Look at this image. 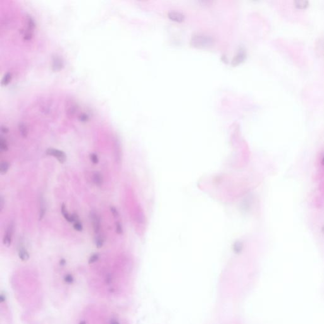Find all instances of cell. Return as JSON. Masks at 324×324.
Returning <instances> with one entry per match:
<instances>
[{"label": "cell", "instance_id": "obj_28", "mask_svg": "<svg viewBox=\"0 0 324 324\" xmlns=\"http://www.w3.org/2000/svg\"><path fill=\"white\" fill-rule=\"evenodd\" d=\"M65 264H66V260H65V259H61L60 261V265H61V266L63 267V266H64V265H65Z\"/></svg>", "mask_w": 324, "mask_h": 324}, {"label": "cell", "instance_id": "obj_3", "mask_svg": "<svg viewBox=\"0 0 324 324\" xmlns=\"http://www.w3.org/2000/svg\"><path fill=\"white\" fill-rule=\"evenodd\" d=\"M13 233V225L11 224L9 225L8 227L7 228L6 234L3 238V243L6 246H9L12 241V237Z\"/></svg>", "mask_w": 324, "mask_h": 324}, {"label": "cell", "instance_id": "obj_27", "mask_svg": "<svg viewBox=\"0 0 324 324\" xmlns=\"http://www.w3.org/2000/svg\"><path fill=\"white\" fill-rule=\"evenodd\" d=\"M110 324H120V323L118 320L115 319H111L110 322Z\"/></svg>", "mask_w": 324, "mask_h": 324}, {"label": "cell", "instance_id": "obj_24", "mask_svg": "<svg viewBox=\"0 0 324 324\" xmlns=\"http://www.w3.org/2000/svg\"><path fill=\"white\" fill-rule=\"evenodd\" d=\"M116 232H117L118 234H121L122 232V225L119 222L116 223Z\"/></svg>", "mask_w": 324, "mask_h": 324}, {"label": "cell", "instance_id": "obj_20", "mask_svg": "<svg viewBox=\"0 0 324 324\" xmlns=\"http://www.w3.org/2000/svg\"><path fill=\"white\" fill-rule=\"evenodd\" d=\"M98 258H99V255H98V254H93V255L89 258V264H91V263H95L96 261H98Z\"/></svg>", "mask_w": 324, "mask_h": 324}, {"label": "cell", "instance_id": "obj_29", "mask_svg": "<svg viewBox=\"0 0 324 324\" xmlns=\"http://www.w3.org/2000/svg\"><path fill=\"white\" fill-rule=\"evenodd\" d=\"M111 281V277H110V275L107 276V278H106V282H107V283H110Z\"/></svg>", "mask_w": 324, "mask_h": 324}, {"label": "cell", "instance_id": "obj_1", "mask_svg": "<svg viewBox=\"0 0 324 324\" xmlns=\"http://www.w3.org/2000/svg\"><path fill=\"white\" fill-rule=\"evenodd\" d=\"M212 38L204 34H196L191 39L192 45L198 48H205L206 46L212 45Z\"/></svg>", "mask_w": 324, "mask_h": 324}, {"label": "cell", "instance_id": "obj_26", "mask_svg": "<svg viewBox=\"0 0 324 324\" xmlns=\"http://www.w3.org/2000/svg\"><path fill=\"white\" fill-rule=\"evenodd\" d=\"M1 131H2V132H3V133H5V134H6V133H7V132H8V129L7 128V127H6L2 126V127H1Z\"/></svg>", "mask_w": 324, "mask_h": 324}, {"label": "cell", "instance_id": "obj_6", "mask_svg": "<svg viewBox=\"0 0 324 324\" xmlns=\"http://www.w3.org/2000/svg\"><path fill=\"white\" fill-rule=\"evenodd\" d=\"M294 6L298 9H304L309 5V2L305 0H296L294 1Z\"/></svg>", "mask_w": 324, "mask_h": 324}, {"label": "cell", "instance_id": "obj_4", "mask_svg": "<svg viewBox=\"0 0 324 324\" xmlns=\"http://www.w3.org/2000/svg\"><path fill=\"white\" fill-rule=\"evenodd\" d=\"M168 16L171 20L176 22H182L184 19V15L179 12H176V11H172V12H170L168 13Z\"/></svg>", "mask_w": 324, "mask_h": 324}, {"label": "cell", "instance_id": "obj_16", "mask_svg": "<svg viewBox=\"0 0 324 324\" xmlns=\"http://www.w3.org/2000/svg\"><path fill=\"white\" fill-rule=\"evenodd\" d=\"M8 167H9V164L7 162H4L1 163V167H0V172H1V174L6 173L8 170Z\"/></svg>", "mask_w": 324, "mask_h": 324}, {"label": "cell", "instance_id": "obj_19", "mask_svg": "<svg viewBox=\"0 0 324 324\" xmlns=\"http://www.w3.org/2000/svg\"><path fill=\"white\" fill-rule=\"evenodd\" d=\"M89 116L86 114H85V113H83V114H81L79 116V121H81L82 122H86L89 121Z\"/></svg>", "mask_w": 324, "mask_h": 324}, {"label": "cell", "instance_id": "obj_10", "mask_svg": "<svg viewBox=\"0 0 324 324\" xmlns=\"http://www.w3.org/2000/svg\"><path fill=\"white\" fill-rule=\"evenodd\" d=\"M19 130L20 133V135L23 137H27L28 134V129L27 127L25 125L24 123H20L19 125Z\"/></svg>", "mask_w": 324, "mask_h": 324}, {"label": "cell", "instance_id": "obj_17", "mask_svg": "<svg viewBox=\"0 0 324 324\" xmlns=\"http://www.w3.org/2000/svg\"><path fill=\"white\" fill-rule=\"evenodd\" d=\"M0 148L2 151H6L8 150V145L6 140L3 137L1 138V141H0Z\"/></svg>", "mask_w": 324, "mask_h": 324}, {"label": "cell", "instance_id": "obj_15", "mask_svg": "<svg viewBox=\"0 0 324 324\" xmlns=\"http://www.w3.org/2000/svg\"><path fill=\"white\" fill-rule=\"evenodd\" d=\"M11 79H12V74L11 73H7L5 75L4 77L2 79L1 81V85L2 86H6L10 82Z\"/></svg>", "mask_w": 324, "mask_h": 324}, {"label": "cell", "instance_id": "obj_8", "mask_svg": "<svg viewBox=\"0 0 324 324\" xmlns=\"http://www.w3.org/2000/svg\"><path fill=\"white\" fill-rule=\"evenodd\" d=\"M93 180L94 183L97 185H101L103 183V177L99 172H95L93 174Z\"/></svg>", "mask_w": 324, "mask_h": 324}, {"label": "cell", "instance_id": "obj_22", "mask_svg": "<svg viewBox=\"0 0 324 324\" xmlns=\"http://www.w3.org/2000/svg\"><path fill=\"white\" fill-rule=\"evenodd\" d=\"M90 158H91V160L92 162H93V163H94V164H96V163H98V156H97V155H96V154H94V153L91 154Z\"/></svg>", "mask_w": 324, "mask_h": 324}, {"label": "cell", "instance_id": "obj_18", "mask_svg": "<svg viewBox=\"0 0 324 324\" xmlns=\"http://www.w3.org/2000/svg\"><path fill=\"white\" fill-rule=\"evenodd\" d=\"M27 25H28V29L29 31H32L35 27V24L34 20L32 19L31 17H27Z\"/></svg>", "mask_w": 324, "mask_h": 324}, {"label": "cell", "instance_id": "obj_14", "mask_svg": "<svg viewBox=\"0 0 324 324\" xmlns=\"http://www.w3.org/2000/svg\"><path fill=\"white\" fill-rule=\"evenodd\" d=\"M63 66V64L62 62L60 61V60L59 59H57L56 58V60H53V68H54V70H59Z\"/></svg>", "mask_w": 324, "mask_h": 324}, {"label": "cell", "instance_id": "obj_13", "mask_svg": "<svg viewBox=\"0 0 324 324\" xmlns=\"http://www.w3.org/2000/svg\"><path fill=\"white\" fill-rule=\"evenodd\" d=\"M61 212H62V214L63 215V216H64L65 219H66L67 221L70 222H72V215H69L68 213L67 212L66 207H65V205H63L62 206H61Z\"/></svg>", "mask_w": 324, "mask_h": 324}, {"label": "cell", "instance_id": "obj_11", "mask_svg": "<svg viewBox=\"0 0 324 324\" xmlns=\"http://www.w3.org/2000/svg\"><path fill=\"white\" fill-rule=\"evenodd\" d=\"M19 256L22 261H27L29 259V254L28 252L24 248H22L19 250Z\"/></svg>", "mask_w": 324, "mask_h": 324}, {"label": "cell", "instance_id": "obj_23", "mask_svg": "<svg viewBox=\"0 0 324 324\" xmlns=\"http://www.w3.org/2000/svg\"><path fill=\"white\" fill-rule=\"evenodd\" d=\"M74 227L75 230L77 231H81L82 230V225L81 223L79 222H77L75 223Z\"/></svg>", "mask_w": 324, "mask_h": 324}, {"label": "cell", "instance_id": "obj_5", "mask_svg": "<svg viewBox=\"0 0 324 324\" xmlns=\"http://www.w3.org/2000/svg\"><path fill=\"white\" fill-rule=\"evenodd\" d=\"M92 221L93 224L94 230L96 232H98L100 230V218H98L96 214L95 213L92 214Z\"/></svg>", "mask_w": 324, "mask_h": 324}, {"label": "cell", "instance_id": "obj_2", "mask_svg": "<svg viewBox=\"0 0 324 324\" xmlns=\"http://www.w3.org/2000/svg\"><path fill=\"white\" fill-rule=\"evenodd\" d=\"M46 153L48 155L53 156L56 157L61 163H63L66 160V155L63 151L53 148H49L46 151Z\"/></svg>", "mask_w": 324, "mask_h": 324}, {"label": "cell", "instance_id": "obj_30", "mask_svg": "<svg viewBox=\"0 0 324 324\" xmlns=\"http://www.w3.org/2000/svg\"><path fill=\"white\" fill-rule=\"evenodd\" d=\"M1 201V203H0V206H1V210H2L3 208V205H4V203H3V199L2 197L1 198V201Z\"/></svg>", "mask_w": 324, "mask_h": 324}, {"label": "cell", "instance_id": "obj_7", "mask_svg": "<svg viewBox=\"0 0 324 324\" xmlns=\"http://www.w3.org/2000/svg\"><path fill=\"white\" fill-rule=\"evenodd\" d=\"M78 107L75 103L71 104L67 108V115L68 117H71L75 115L76 112L77 111Z\"/></svg>", "mask_w": 324, "mask_h": 324}, {"label": "cell", "instance_id": "obj_25", "mask_svg": "<svg viewBox=\"0 0 324 324\" xmlns=\"http://www.w3.org/2000/svg\"><path fill=\"white\" fill-rule=\"evenodd\" d=\"M110 210H111V212L113 214V215H114L115 217H118V212L117 210H116L115 207L114 206H111L110 208Z\"/></svg>", "mask_w": 324, "mask_h": 324}, {"label": "cell", "instance_id": "obj_12", "mask_svg": "<svg viewBox=\"0 0 324 324\" xmlns=\"http://www.w3.org/2000/svg\"><path fill=\"white\" fill-rule=\"evenodd\" d=\"M63 281L65 284H69V285L72 284L74 282V276L70 274H66L63 277Z\"/></svg>", "mask_w": 324, "mask_h": 324}, {"label": "cell", "instance_id": "obj_21", "mask_svg": "<svg viewBox=\"0 0 324 324\" xmlns=\"http://www.w3.org/2000/svg\"><path fill=\"white\" fill-rule=\"evenodd\" d=\"M96 247L98 248H101V247L103 245V239L100 237H98L96 239Z\"/></svg>", "mask_w": 324, "mask_h": 324}, {"label": "cell", "instance_id": "obj_9", "mask_svg": "<svg viewBox=\"0 0 324 324\" xmlns=\"http://www.w3.org/2000/svg\"><path fill=\"white\" fill-rule=\"evenodd\" d=\"M245 58V53L244 52V51H240L238 53L237 55L234 58V59L233 60V64L236 65L241 62Z\"/></svg>", "mask_w": 324, "mask_h": 324}]
</instances>
